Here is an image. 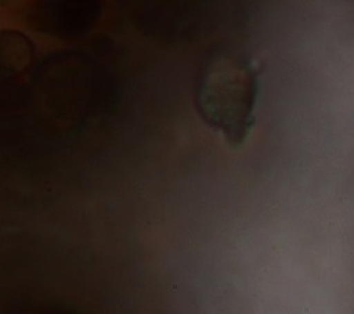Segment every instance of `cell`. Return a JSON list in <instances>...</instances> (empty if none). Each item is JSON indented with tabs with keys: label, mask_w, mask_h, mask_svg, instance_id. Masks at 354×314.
<instances>
[{
	"label": "cell",
	"mask_w": 354,
	"mask_h": 314,
	"mask_svg": "<svg viewBox=\"0 0 354 314\" xmlns=\"http://www.w3.org/2000/svg\"><path fill=\"white\" fill-rule=\"evenodd\" d=\"M252 87L244 63L224 54L213 57L204 66L197 85L200 115L228 140H240L250 121Z\"/></svg>",
	"instance_id": "obj_1"
}]
</instances>
